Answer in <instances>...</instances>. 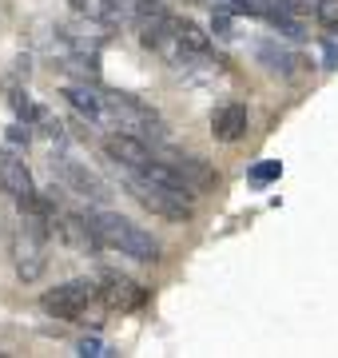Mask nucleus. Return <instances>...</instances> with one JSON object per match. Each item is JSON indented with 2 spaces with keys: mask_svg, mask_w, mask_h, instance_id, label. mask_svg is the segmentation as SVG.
Listing matches in <instances>:
<instances>
[{
  "mask_svg": "<svg viewBox=\"0 0 338 358\" xmlns=\"http://www.w3.org/2000/svg\"><path fill=\"white\" fill-rule=\"evenodd\" d=\"M76 355H80V358H108V355H116V350H112L104 338H80V343H76Z\"/></svg>",
  "mask_w": 338,
  "mask_h": 358,
  "instance_id": "16",
  "label": "nucleus"
},
{
  "mask_svg": "<svg viewBox=\"0 0 338 358\" xmlns=\"http://www.w3.org/2000/svg\"><path fill=\"white\" fill-rule=\"evenodd\" d=\"M104 124H116L119 131H131V136H140V140H159L163 131H159V115L140 103L135 96L128 92H104Z\"/></svg>",
  "mask_w": 338,
  "mask_h": 358,
  "instance_id": "4",
  "label": "nucleus"
},
{
  "mask_svg": "<svg viewBox=\"0 0 338 358\" xmlns=\"http://www.w3.org/2000/svg\"><path fill=\"white\" fill-rule=\"evenodd\" d=\"M211 136L219 143H235L247 136V108L243 103H223L219 112L211 115Z\"/></svg>",
  "mask_w": 338,
  "mask_h": 358,
  "instance_id": "11",
  "label": "nucleus"
},
{
  "mask_svg": "<svg viewBox=\"0 0 338 358\" xmlns=\"http://www.w3.org/2000/svg\"><path fill=\"white\" fill-rule=\"evenodd\" d=\"M52 176L64 183L68 192H76V195H84V199H91V203H108V183L96 171H88V167H80V164H72V159H52Z\"/></svg>",
  "mask_w": 338,
  "mask_h": 358,
  "instance_id": "7",
  "label": "nucleus"
},
{
  "mask_svg": "<svg viewBox=\"0 0 338 358\" xmlns=\"http://www.w3.org/2000/svg\"><path fill=\"white\" fill-rule=\"evenodd\" d=\"M88 223L96 227L100 243L119 251V255L140 259V263H156L159 259V243L143 227H135L131 219L116 215V211H88Z\"/></svg>",
  "mask_w": 338,
  "mask_h": 358,
  "instance_id": "2",
  "label": "nucleus"
},
{
  "mask_svg": "<svg viewBox=\"0 0 338 358\" xmlns=\"http://www.w3.org/2000/svg\"><path fill=\"white\" fill-rule=\"evenodd\" d=\"M119 179H124V187H128L131 199H135L140 207H147L152 215L171 219V223H187V219L196 215V203H191L187 192H175V187H168V183L143 176V171H128V167H119Z\"/></svg>",
  "mask_w": 338,
  "mask_h": 358,
  "instance_id": "1",
  "label": "nucleus"
},
{
  "mask_svg": "<svg viewBox=\"0 0 338 358\" xmlns=\"http://www.w3.org/2000/svg\"><path fill=\"white\" fill-rule=\"evenodd\" d=\"M255 56H259L263 64H267V72H274V76H295V64H299V56H291L286 48H279L274 40H259L255 44Z\"/></svg>",
  "mask_w": 338,
  "mask_h": 358,
  "instance_id": "15",
  "label": "nucleus"
},
{
  "mask_svg": "<svg viewBox=\"0 0 338 358\" xmlns=\"http://www.w3.org/2000/svg\"><path fill=\"white\" fill-rule=\"evenodd\" d=\"M314 16H318V24L323 28H338V0H318Z\"/></svg>",
  "mask_w": 338,
  "mask_h": 358,
  "instance_id": "18",
  "label": "nucleus"
},
{
  "mask_svg": "<svg viewBox=\"0 0 338 358\" xmlns=\"http://www.w3.org/2000/svg\"><path fill=\"white\" fill-rule=\"evenodd\" d=\"M104 155L116 167H128V171H147V167L156 164V152L140 136H131V131H112V136H104Z\"/></svg>",
  "mask_w": 338,
  "mask_h": 358,
  "instance_id": "6",
  "label": "nucleus"
},
{
  "mask_svg": "<svg viewBox=\"0 0 338 358\" xmlns=\"http://www.w3.org/2000/svg\"><path fill=\"white\" fill-rule=\"evenodd\" d=\"M168 164L175 167L183 179H187V187H191L196 195L199 192H211V187H219V176H215L203 159H196V155H168Z\"/></svg>",
  "mask_w": 338,
  "mask_h": 358,
  "instance_id": "12",
  "label": "nucleus"
},
{
  "mask_svg": "<svg viewBox=\"0 0 338 358\" xmlns=\"http://www.w3.org/2000/svg\"><path fill=\"white\" fill-rule=\"evenodd\" d=\"M52 227L56 235L64 239L68 247H76V251H84V255H96L100 251V235H96V227L88 223V215H76V211H52Z\"/></svg>",
  "mask_w": 338,
  "mask_h": 358,
  "instance_id": "9",
  "label": "nucleus"
},
{
  "mask_svg": "<svg viewBox=\"0 0 338 358\" xmlns=\"http://www.w3.org/2000/svg\"><path fill=\"white\" fill-rule=\"evenodd\" d=\"M96 294H100V287H96V282L72 279V282H64V287H56V291L44 294V299H40V307L48 310V315H56V319H80Z\"/></svg>",
  "mask_w": 338,
  "mask_h": 358,
  "instance_id": "5",
  "label": "nucleus"
},
{
  "mask_svg": "<svg viewBox=\"0 0 338 358\" xmlns=\"http://www.w3.org/2000/svg\"><path fill=\"white\" fill-rule=\"evenodd\" d=\"M100 282H104V287H100V299H104L112 310H131L147 299V291H143L140 282H131L128 275H112V271H108Z\"/></svg>",
  "mask_w": 338,
  "mask_h": 358,
  "instance_id": "10",
  "label": "nucleus"
},
{
  "mask_svg": "<svg viewBox=\"0 0 338 358\" xmlns=\"http://www.w3.org/2000/svg\"><path fill=\"white\" fill-rule=\"evenodd\" d=\"M44 223L48 215L40 207H24L20 215V227L13 235V263H16V275L24 282H36L48 267V255H44Z\"/></svg>",
  "mask_w": 338,
  "mask_h": 358,
  "instance_id": "3",
  "label": "nucleus"
},
{
  "mask_svg": "<svg viewBox=\"0 0 338 358\" xmlns=\"http://www.w3.org/2000/svg\"><path fill=\"white\" fill-rule=\"evenodd\" d=\"M171 28H175V36L183 40V48L191 52L196 60H211V36L196 20H183V16H171Z\"/></svg>",
  "mask_w": 338,
  "mask_h": 358,
  "instance_id": "14",
  "label": "nucleus"
},
{
  "mask_svg": "<svg viewBox=\"0 0 338 358\" xmlns=\"http://www.w3.org/2000/svg\"><path fill=\"white\" fill-rule=\"evenodd\" d=\"M283 176V164L279 159H267V164H255L251 167V183H271V179Z\"/></svg>",
  "mask_w": 338,
  "mask_h": 358,
  "instance_id": "17",
  "label": "nucleus"
},
{
  "mask_svg": "<svg viewBox=\"0 0 338 358\" xmlns=\"http://www.w3.org/2000/svg\"><path fill=\"white\" fill-rule=\"evenodd\" d=\"M64 96H68V103H72L80 115H88V120H96V124H104V92L88 88V84H68Z\"/></svg>",
  "mask_w": 338,
  "mask_h": 358,
  "instance_id": "13",
  "label": "nucleus"
},
{
  "mask_svg": "<svg viewBox=\"0 0 338 358\" xmlns=\"http://www.w3.org/2000/svg\"><path fill=\"white\" fill-rule=\"evenodd\" d=\"M0 192L13 195L20 207L36 203V183H32V171H28L24 159H16L13 152H0Z\"/></svg>",
  "mask_w": 338,
  "mask_h": 358,
  "instance_id": "8",
  "label": "nucleus"
}]
</instances>
